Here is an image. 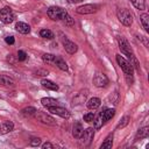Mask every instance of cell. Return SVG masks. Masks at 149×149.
I'll use <instances>...</instances> for the list:
<instances>
[{
  "mask_svg": "<svg viewBox=\"0 0 149 149\" xmlns=\"http://www.w3.org/2000/svg\"><path fill=\"white\" fill-rule=\"evenodd\" d=\"M5 41H6L7 44H14V37L13 36H7L5 38Z\"/></svg>",
  "mask_w": 149,
  "mask_h": 149,
  "instance_id": "cell-34",
  "label": "cell"
},
{
  "mask_svg": "<svg viewBox=\"0 0 149 149\" xmlns=\"http://www.w3.org/2000/svg\"><path fill=\"white\" fill-rule=\"evenodd\" d=\"M36 112H37V111H36V108H34V107H26V108H23V109L21 111L22 115H24V116H33V115H35Z\"/></svg>",
  "mask_w": 149,
  "mask_h": 149,
  "instance_id": "cell-25",
  "label": "cell"
},
{
  "mask_svg": "<svg viewBox=\"0 0 149 149\" xmlns=\"http://www.w3.org/2000/svg\"><path fill=\"white\" fill-rule=\"evenodd\" d=\"M48 16L54 20V21H63L65 19V16L68 15V12L61 7H56V6H52V7H49L48 8V12H47Z\"/></svg>",
  "mask_w": 149,
  "mask_h": 149,
  "instance_id": "cell-2",
  "label": "cell"
},
{
  "mask_svg": "<svg viewBox=\"0 0 149 149\" xmlns=\"http://www.w3.org/2000/svg\"><path fill=\"white\" fill-rule=\"evenodd\" d=\"M129 120H130V118L128 116V115H125L121 120H120V122L118 123V126H116V128L119 129V128H123V127H126L128 123H129Z\"/></svg>",
  "mask_w": 149,
  "mask_h": 149,
  "instance_id": "cell-28",
  "label": "cell"
},
{
  "mask_svg": "<svg viewBox=\"0 0 149 149\" xmlns=\"http://www.w3.org/2000/svg\"><path fill=\"white\" fill-rule=\"evenodd\" d=\"M48 74V71H45V70H38V71H36V76H47Z\"/></svg>",
  "mask_w": 149,
  "mask_h": 149,
  "instance_id": "cell-36",
  "label": "cell"
},
{
  "mask_svg": "<svg viewBox=\"0 0 149 149\" xmlns=\"http://www.w3.org/2000/svg\"><path fill=\"white\" fill-rule=\"evenodd\" d=\"M140 20H141V23L144 28L146 31H149V14L147 13H143L140 15Z\"/></svg>",
  "mask_w": 149,
  "mask_h": 149,
  "instance_id": "cell-20",
  "label": "cell"
},
{
  "mask_svg": "<svg viewBox=\"0 0 149 149\" xmlns=\"http://www.w3.org/2000/svg\"><path fill=\"white\" fill-rule=\"evenodd\" d=\"M41 84H42V86H43L44 88L52 90V91H57V90H58V85H57V84H55V83H54V81H51V80H48V79H42Z\"/></svg>",
  "mask_w": 149,
  "mask_h": 149,
  "instance_id": "cell-17",
  "label": "cell"
},
{
  "mask_svg": "<svg viewBox=\"0 0 149 149\" xmlns=\"http://www.w3.org/2000/svg\"><path fill=\"white\" fill-rule=\"evenodd\" d=\"M98 10V6L97 5H84V6H79L76 12L78 14H92V13H95Z\"/></svg>",
  "mask_w": 149,
  "mask_h": 149,
  "instance_id": "cell-8",
  "label": "cell"
},
{
  "mask_svg": "<svg viewBox=\"0 0 149 149\" xmlns=\"http://www.w3.org/2000/svg\"><path fill=\"white\" fill-rule=\"evenodd\" d=\"M94 120V114L93 113H86L84 115V121L85 122H93Z\"/></svg>",
  "mask_w": 149,
  "mask_h": 149,
  "instance_id": "cell-31",
  "label": "cell"
},
{
  "mask_svg": "<svg viewBox=\"0 0 149 149\" xmlns=\"http://www.w3.org/2000/svg\"><path fill=\"white\" fill-rule=\"evenodd\" d=\"M54 64L57 65L61 70H63V71H68V64L65 63V61H64L62 57L56 56V57H55V61H54Z\"/></svg>",
  "mask_w": 149,
  "mask_h": 149,
  "instance_id": "cell-18",
  "label": "cell"
},
{
  "mask_svg": "<svg viewBox=\"0 0 149 149\" xmlns=\"http://www.w3.org/2000/svg\"><path fill=\"white\" fill-rule=\"evenodd\" d=\"M55 57H56V56L52 55V54H44V55L42 56V59H43V62L47 63V64H54Z\"/></svg>",
  "mask_w": 149,
  "mask_h": 149,
  "instance_id": "cell-27",
  "label": "cell"
},
{
  "mask_svg": "<svg viewBox=\"0 0 149 149\" xmlns=\"http://www.w3.org/2000/svg\"><path fill=\"white\" fill-rule=\"evenodd\" d=\"M116 62L119 64V66L121 68V70L125 73V77L128 81V84L132 85L133 83V72H134V66L132 65V63L129 61H127L126 58H123L121 55H116Z\"/></svg>",
  "mask_w": 149,
  "mask_h": 149,
  "instance_id": "cell-1",
  "label": "cell"
},
{
  "mask_svg": "<svg viewBox=\"0 0 149 149\" xmlns=\"http://www.w3.org/2000/svg\"><path fill=\"white\" fill-rule=\"evenodd\" d=\"M63 22H64V23H65L66 26H72V24L74 23V21H73V19H72V17H71V16H70L69 14H68V15L65 16V19L63 20Z\"/></svg>",
  "mask_w": 149,
  "mask_h": 149,
  "instance_id": "cell-33",
  "label": "cell"
},
{
  "mask_svg": "<svg viewBox=\"0 0 149 149\" xmlns=\"http://www.w3.org/2000/svg\"><path fill=\"white\" fill-rule=\"evenodd\" d=\"M99 115H100V118H101L102 122L105 123V122H107L108 120H111V119L115 115V109H114V108H107V109H105V111L100 112V113H99Z\"/></svg>",
  "mask_w": 149,
  "mask_h": 149,
  "instance_id": "cell-11",
  "label": "cell"
},
{
  "mask_svg": "<svg viewBox=\"0 0 149 149\" xmlns=\"http://www.w3.org/2000/svg\"><path fill=\"white\" fill-rule=\"evenodd\" d=\"M149 135V127H143V128H140L137 130V134H136V139H146L148 137Z\"/></svg>",
  "mask_w": 149,
  "mask_h": 149,
  "instance_id": "cell-23",
  "label": "cell"
},
{
  "mask_svg": "<svg viewBox=\"0 0 149 149\" xmlns=\"http://www.w3.org/2000/svg\"><path fill=\"white\" fill-rule=\"evenodd\" d=\"M135 8L140 9V10H143L146 9V0H129Z\"/></svg>",
  "mask_w": 149,
  "mask_h": 149,
  "instance_id": "cell-24",
  "label": "cell"
},
{
  "mask_svg": "<svg viewBox=\"0 0 149 149\" xmlns=\"http://www.w3.org/2000/svg\"><path fill=\"white\" fill-rule=\"evenodd\" d=\"M42 148H43V149H52V148H54V146H52L50 142H45V143L42 146Z\"/></svg>",
  "mask_w": 149,
  "mask_h": 149,
  "instance_id": "cell-35",
  "label": "cell"
},
{
  "mask_svg": "<svg viewBox=\"0 0 149 149\" xmlns=\"http://www.w3.org/2000/svg\"><path fill=\"white\" fill-rule=\"evenodd\" d=\"M116 15H118V19H119V21L123 24V26H130L132 24V22H133V16H132V14H130V12L128 10V9H125V8H120V9H118V12H116Z\"/></svg>",
  "mask_w": 149,
  "mask_h": 149,
  "instance_id": "cell-4",
  "label": "cell"
},
{
  "mask_svg": "<svg viewBox=\"0 0 149 149\" xmlns=\"http://www.w3.org/2000/svg\"><path fill=\"white\" fill-rule=\"evenodd\" d=\"M93 84L97 87H105L108 84V78L104 73H97L93 78Z\"/></svg>",
  "mask_w": 149,
  "mask_h": 149,
  "instance_id": "cell-9",
  "label": "cell"
},
{
  "mask_svg": "<svg viewBox=\"0 0 149 149\" xmlns=\"http://www.w3.org/2000/svg\"><path fill=\"white\" fill-rule=\"evenodd\" d=\"M93 122H94V128H95V129H99V128H101V126L104 125V122H102V120H101L100 115H98L97 118L94 116V120H93Z\"/></svg>",
  "mask_w": 149,
  "mask_h": 149,
  "instance_id": "cell-29",
  "label": "cell"
},
{
  "mask_svg": "<svg viewBox=\"0 0 149 149\" xmlns=\"http://www.w3.org/2000/svg\"><path fill=\"white\" fill-rule=\"evenodd\" d=\"M15 29H16L19 33H21V34H29V33H30V27H29V24H27V23H24V22H17V23L15 24Z\"/></svg>",
  "mask_w": 149,
  "mask_h": 149,
  "instance_id": "cell-15",
  "label": "cell"
},
{
  "mask_svg": "<svg viewBox=\"0 0 149 149\" xmlns=\"http://www.w3.org/2000/svg\"><path fill=\"white\" fill-rule=\"evenodd\" d=\"M0 84L3 85V86H13L14 85V80L12 78H9L8 76L0 74Z\"/></svg>",
  "mask_w": 149,
  "mask_h": 149,
  "instance_id": "cell-21",
  "label": "cell"
},
{
  "mask_svg": "<svg viewBox=\"0 0 149 149\" xmlns=\"http://www.w3.org/2000/svg\"><path fill=\"white\" fill-rule=\"evenodd\" d=\"M94 137V129L93 128H86L84 129L81 136H80V144L81 146H90L92 140Z\"/></svg>",
  "mask_w": 149,
  "mask_h": 149,
  "instance_id": "cell-6",
  "label": "cell"
},
{
  "mask_svg": "<svg viewBox=\"0 0 149 149\" xmlns=\"http://www.w3.org/2000/svg\"><path fill=\"white\" fill-rule=\"evenodd\" d=\"M41 104L44 106V107H51V106H56L58 102H57V100L56 99H54V98H42L41 99Z\"/></svg>",
  "mask_w": 149,
  "mask_h": 149,
  "instance_id": "cell-19",
  "label": "cell"
},
{
  "mask_svg": "<svg viewBox=\"0 0 149 149\" xmlns=\"http://www.w3.org/2000/svg\"><path fill=\"white\" fill-rule=\"evenodd\" d=\"M15 16H14V13L12 12V9L9 7H3L1 10H0V21L3 22L5 24H9L14 21Z\"/></svg>",
  "mask_w": 149,
  "mask_h": 149,
  "instance_id": "cell-5",
  "label": "cell"
},
{
  "mask_svg": "<svg viewBox=\"0 0 149 149\" xmlns=\"http://www.w3.org/2000/svg\"><path fill=\"white\" fill-rule=\"evenodd\" d=\"M112 146H113V135L111 134V135H108L105 139V141L102 142V144L100 146V148L101 149H109V148H112Z\"/></svg>",
  "mask_w": 149,
  "mask_h": 149,
  "instance_id": "cell-22",
  "label": "cell"
},
{
  "mask_svg": "<svg viewBox=\"0 0 149 149\" xmlns=\"http://www.w3.org/2000/svg\"><path fill=\"white\" fill-rule=\"evenodd\" d=\"M118 42H119V48H120L121 52H122L123 55H126V56L130 59V63H133L136 58H135V56H134V54H133V50H132V48H130L128 41H127L126 38H123V37H119V41H118Z\"/></svg>",
  "mask_w": 149,
  "mask_h": 149,
  "instance_id": "cell-3",
  "label": "cell"
},
{
  "mask_svg": "<svg viewBox=\"0 0 149 149\" xmlns=\"http://www.w3.org/2000/svg\"><path fill=\"white\" fill-rule=\"evenodd\" d=\"M17 59L19 61H26L27 58H28V56H27V54L24 52V51H22V50H19L17 51Z\"/></svg>",
  "mask_w": 149,
  "mask_h": 149,
  "instance_id": "cell-30",
  "label": "cell"
},
{
  "mask_svg": "<svg viewBox=\"0 0 149 149\" xmlns=\"http://www.w3.org/2000/svg\"><path fill=\"white\" fill-rule=\"evenodd\" d=\"M40 35H41V37L47 38V40L54 38V33H52L51 30H49V29H42V30L40 31Z\"/></svg>",
  "mask_w": 149,
  "mask_h": 149,
  "instance_id": "cell-26",
  "label": "cell"
},
{
  "mask_svg": "<svg viewBox=\"0 0 149 149\" xmlns=\"http://www.w3.org/2000/svg\"><path fill=\"white\" fill-rule=\"evenodd\" d=\"M14 128V125L12 121H3L0 123V134L3 135V134H7L9 132H12Z\"/></svg>",
  "mask_w": 149,
  "mask_h": 149,
  "instance_id": "cell-13",
  "label": "cell"
},
{
  "mask_svg": "<svg viewBox=\"0 0 149 149\" xmlns=\"http://www.w3.org/2000/svg\"><path fill=\"white\" fill-rule=\"evenodd\" d=\"M35 116H36V119H37L38 121H41V122L44 123V125H48V126H55V125H56L55 119L51 118L50 115H48V114L44 113V112L37 111V112L35 113Z\"/></svg>",
  "mask_w": 149,
  "mask_h": 149,
  "instance_id": "cell-7",
  "label": "cell"
},
{
  "mask_svg": "<svg viewBox=\"0 0 149 149\" xmlns=\"http://www.w3.org/2000/svg\"><path fill=\"white\" fill-rule=\"evenodd\" d=\"M100 104H101V100H100L99 98L93 97V98H91V99L87 101L86 106H87V108H90V109H97V108L100 106Z\"/></svg>",
  "mask_w": 149,
  "mask_h": 149,
  "instance_id": "cell-16",
  "label": "cell"
},
{
  "mask_svg": "<svg viewBox=\"0 0 149 149\" xmlns=\"http://www.w3.org/2000/svg\"><path fill=\"white\" fill-rule=\"evenodd\" d=\"M80 1H83V0H69V2H71V3H77V2H80Z\"/></svg>",
  "mask_w": 149,
  "mask_h": 149,
  "instance_id": "cell-37",
  "label": "cell"
},
{
  "mask_svg": "<svg viewBox=\"0 0 149 149\" xmlns=\"http://www.w3.org/2000/svg\"><path fill=\"white\" fill-rule=\"evenodd\" d=\"M49 112L52 113V114H56L61 118H69L70 116V113L68 112V109L63 108V107H59V106H51V107H48Z\"/></svg>",
  "mask_w": 149,
  "mask_h": 149,
  "instance_id": "cell-10",
  "label": "cell"
},
{
  "mask_svg": "<svg viewBox=\"0 0 149 149\" xmlns=\"http://www.w3.org/2000/svg\"><path fill=\"white\" fill-rule=\"evenodd\" d=\"M83 132H84V128H83L81 123L80 122H76L73 125V127H72V135H73V137L74 139H80Z\"/></svg>",
  "mask_w": 149,
  "mask_h": 149,
  "instance_id": "cell-14",
  "label": "cell"
},
{
  "mask_svg": "<svg viewBox=\"0 0 149 149\" xmlns=\"http://www.w3.org/2000/svg\"><path fill=\"white\" fill-rule=\"evenodd\" d=\"M29 144H30L31 147H38V146L41 144V139H38V137H34V139L30 140Z\"/></svg>",
  "mask_w": 149,
  "mask_h": 149,
  "instance_id": "cell-32",
  "label": "cell"
},
{
  "mask_svg": "<svg viewBox=\"0 0 149 149\" xmlns=\"http://www.w3.org/2000/svg\"><path fill=\"white\" fill-rule=\"evenodd\" d=\"M63 45H64V49L69 52V54H74L77 50H78V47L74 42L72 41H69L68 38H64L63 40Z\"/></svg>",
  "mask_w": 149,
  "mask_h": 149,
  "instance_id": "cell-12",
  "label": "cell"
}]
</instances>
